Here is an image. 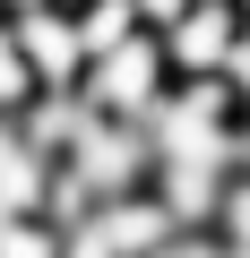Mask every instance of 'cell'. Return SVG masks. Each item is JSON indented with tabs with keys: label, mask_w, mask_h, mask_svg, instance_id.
<instances>
[{
	"label": "cell",
	"mask_w": 250,
	"mask_h": 258,
	"mask_svg": "<svg viewBox=\"0 0 250 258\" xmlns=\"http://www.w3.org/2000/svg\"><path fill=\"white\" fill-rule=\"evenodd\" d=\"M164 86H173V60H164L156 26H138L130 43H112V52H95V60L78 69V95H86V112H104V120H147V112L164 103Z\"/></svg>",
	"instance_id": "1"
},
{
	"label": "cell",
	"mask_w": 250,
	"mask_h": 258,
	"mask_svg": "<svg viewBox=\"0 0 250 258\" xmlns=\"http://www.w3.org/2000/svg\"><path fill=\"white\" fill-rule=\"evenodd\" d=\"M61 172H69L86 198H121V189H147V172H156V147H147V129H138V120H104V112H95L78 138H69Z\"/></svg>",
	"instance_id": "2"
},
{
	"label": "cell",
	"mask_w": 250,
	"mask_h": 258,
	"mask_svg": "<svg viewBox=\"0 0 250 258\" xmlns=\"http://www.w3.org/2000/svg\"><path fill=\"white\" fill-rule=\"evenodd\" d=\"M9 43H18V60H26L35 86H78V69H86L69 0H52V9H9Z\"/></svg>",
	"instance_id": "3"
},
{
	"label": "cell",
	"mask_w": 250,
	"mask_h": 258,
	"mask_svg": "<svg viewBox=\"0 0 250 258\" xmlns=\"http://www.w3.org/2000/svg\"><path fill=\"white\" fill-rule=\"evenodd\" d=\"M86 232H95L104 258H147V249H164L181 224L164 215L156 189H121V198H95V207H86Z\"/></svg>",
	"instance_id": "4"
},
{
	"label": "cell",
	"mask_w": 250,
	"mask_h": 258,
	"mask_svg": "<svg viewBox=\"0 0 250 258\" xmlns=\"http://www.w3.org/2000/svg\"><path fill=\"white\" fill-rule=\"evenodd\" d=\"M233 35H241L233 0H190L173 26H156V43H164L173 78H216V69H224V52H233Z\"/></svg>",
	"instance_id": "5"
},
{
	"label": "cell",
	"mask_w": 250,
	"mask_h": 258,
	"mask_svg": "<svg viewBox=\"0 0 250 258\" xmlns=\"http://www.w3.org/2000/svg\"><path fill=\"white\" fill-rule=\"evenodd\" d=\"M69 18H78V43L95 60V52H112V43L138 35V0H69Z\"/></svg>",
	"instance_id": "6"
},
{
	"label": "cell",
	"mask_w": 250,
	"mask_h": 258,
	"mask_svg": "<svg viewBox=\"0 0 250 258\" xmlns=\"http://www.w3.org/2000/svg\"><path fill=\"white\" fill-rule=\"evenodd\" d=\"M0 258H61L52 215H0Z\"/></svg>",
	"instance_id": "7"
},
{
	"label": "cell",
	"mask_w": 250,
	"mask_h": 258,
	"mask_svg": "<svg viewBox=\"0 0 250 258\" xmlns=\"http://www.w3.org/2000/svg\"><path fill=\"white\" fill-rule=\"evenodd\" d=\"M224 249H250V172H233L224 181V198H216V224H207Z\"/></svg>",
	"instance_id": "8"
},
{
	"label": "cell",
	"mask_w": 250,
	"mask_h": 258,
	"mask_svg": "<svg viewBox=\"0 0 250 258\" xmlns=\"http://www.w3.org/2000/svg\"><path fill=\"white\" fill-rule=\"evenodd\" d=\"M26 95H35V78H26V60H18V43H9V18H0V120H18Z\"/></svg>",
	"instance_id": "9"
},
{
	"label": "cell",
	"mask_w": 250,
	"mask_h": 258,
	"mask_svg": "<svg viewBox=\"0 0 250 258\" xmlns=\"http://www.w3.org/2000/svg\"><path fill=\"white\" fill-rule=\"evenodd\" d=\"M216 78H224V86H233V103L250 112V26L233 35V52H224V69H216Z\"/></svg>",
	"instance_id": "10"
},
{
	"label": "cell",
	"mask_w": 250,
	"mask_h": 258,
	"mask_svg": "<svg viewBox=\"0 0 250 258\" xmlns=\"http://www.w3.org/2000/svg\"><path fill=\"white\" fill-rule=\"evenodd\" d=\"M147 258H224V241H216V232H173V241L147 249Z\"/></svg>",
	"instance_id": "11"
},
{
	"label": "cell",
	"mask_w": 250,
	"mask_h": 258,
	"mask_svg": "<svg viewBox=\"0 0 250 258\" xmlns=\"http://www.w3.org/2000/svg\"><path fill=\"white\" fill-rule=\"evenodd\" d=\"M9 9H52V0H0V18H9Z\"/></svg>",
	"instance_id": "12"
},
{
	"label": "cell",
	"mask_w": 250,
	"mask_h": 258,
	"mask_svg": "<svg viewBox=\"0 0 250 258\" xmlns=\"http://www.w3.org/2000/svg\"><path fill=\"white\" fill-rule=\"evenodd\" d=\"M233 18H241V26H250V0H233Z\"/></svg>",
	"instance_id": "13"
},
{
	"label": "cell",
	"mask_w": 250,
	"mask_h": 258,
	"mask_svg": "<svg viewBox=\"0 0 250 258\" xmlns=\"http://www.w3.org/2000/svg\"><path fill=\"white\" fill-rule=\"evenodd\" d=\"M224 258H250V249H224Z\"/></svg>",
	"instance_id": "14"
}]
</instances>
